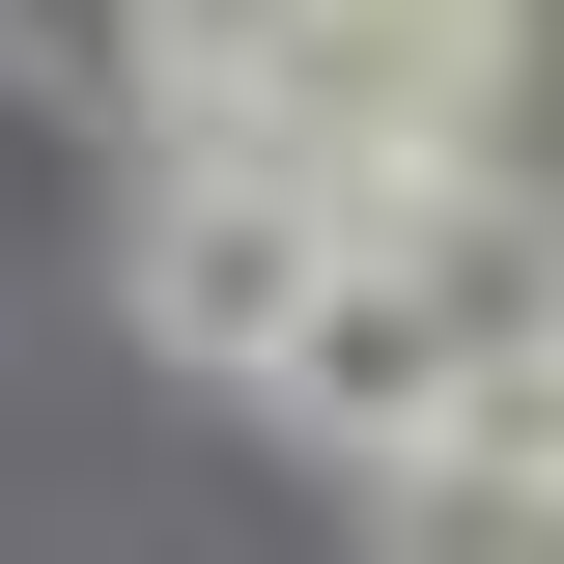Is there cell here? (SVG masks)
<instances>
[{
  "label": "cell",
  "instance_id": "obj_2",
  "mask_svg": "<svg viewBox=\"0 0 564 564\" xmlns=\"http://www.w3.org/2000/svg\"><path fill=\"white\" fill-rule=\"evenodd\" d=\"M452 367H480V339L423 311V254H395V226H339V254H311V311L254 339V395L311 423V452H423V423H452Z\"/></svg>",
  "mask_w": 564,
  "mask_h": 564
},
{
  "label": "cell",
  "instance_id": "obj_3",
  "mask_svg": "<svg viewBox=\"0 0 564 564\" xmlns=\"http://www.w3.org/2000/svg\"><path fill=\"white\" fill-rule=\"evenodd\" d=\"M311 29H339V0H141V85H170V113H226V85L311 57Z\"/></svg>",
  "mask_w": 564,
  "mask_h": 564
},
{
  "label": "cell",
  "instance_id": "obj_1",
  "mask_svg": "<svg viewBox=\"0 0 564 564\" xmlns=\"http://www.w3.org/2000/svg\"><path fill=\"white\" fill-rule=\"evenodd\" d=\"M339 226H367V198H311V170H254V141H170V198H141V339L198 367V395H254V339L311 311Z\"/></svg>",
  "mask_w": 564,
  "mask_h": 564
}]
</instances>
